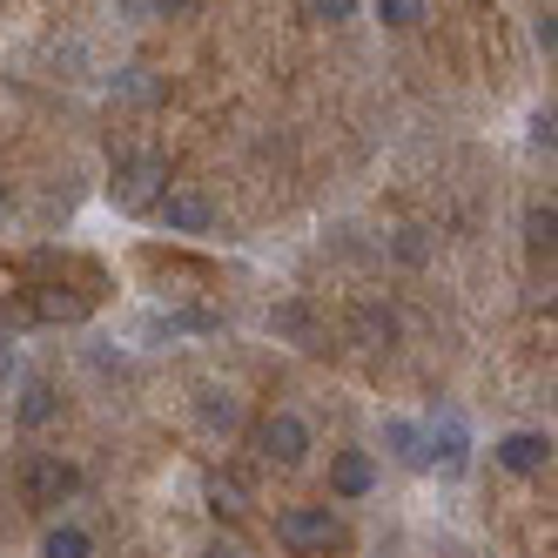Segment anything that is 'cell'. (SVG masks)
Masks as SVG:
<instances>
[{"label":"cell","mask_w":558,"mask_h":558,"mask_svg":"<svg viewBox=\"0 0 558 558\" xmlns=\"http://www.w3.org/2000/svg\"><path fill=\"white\" fill-rule=\"evenodd\" d=\"M424 471H437V477H464L471 471V430H464L458 411L424 424Z\"/></svg>","instance_id":"6"},{"label":"cell","mask_w":558,"mask_h":558,"mask_svg":"<svg viewBox=\"0 0 558 558\" xmlns=\"http://www.w3.org/2000/svg\"><path fill=\"white\" fill-rule=\"evenodd\" d=\"M377 485H384V464H377V451H364V445H343V451H330V505H364Z\"/></svg>","instance_id":"5"},{"label":"cell","mask_w":558,"mask_h":558,"mask_svg":"<svg viewBox=\"0 0 558 558\" xmlns=\"http://www.w3.org/2000/svg\"><path fill=\"white\" fill-rule=\"evenodd\" d=\"M82 485H88L82 464H68V458H54V451H34V458L21 464V492H27V505H68Z\"/></svg>","instance_id":"4"},{"label":"cell","mask_w":558,"mask_h":558,"mask_svg":"<svg viewBox=\"0 0 558 558\" xmlns=\"http://www.w3.org/2000/svg\"><path fill=\"white\" fill-rule=\"evenodd\" d=\"M41 558H95V532L82 518H61V525L41 532Z\"/></svg>","instance_id":"12"},{"label":"cell","mask_w":558,"mask_h":558,"mask_svg":"<svg viewBox=\"0 0 558 558\" xmlns=\"http://www.w3.org/2000/svg\"><path fill=\"white\" fill-rule=\"evenodd\" d=\"M195 417H203V430H216V437L243 430V404H235L229 390H203V397H195Z\"/></svg>","instance_id":"13"},{"label":"cell","mask_w":558,"mask_h":558,"mask_svg":"<svg viewBox=\"0 0 558 558\" xmlns=\"http://www.w3.org/2000/svg\"><path fill=\"white\" fill-rule=\"evenodd\" d=\"M155 222H162L169 235H209L216 229V203H209V195L203 189H162V195H155Z\"/></svg>","instance_id":"7"},{"label":"cell","mask_w":558,"mask_h":558,"mask_svg":"<svg viewBox=\"0 0 558 558\" xmlns=\"http://www.w3.org/2000/svg\"><path fill=\"white\" fill-rule=\"evenodd\" d=\"M551 243H558V209L551 203H532L525 209V250L532 256H551Z\"/></svg>","instance_id":"16"},{"label":"cell","mask_w":558,"mask_h":558,"mask_svg":"<svg viewBox=\"0 0 558 558\" xmlns=\"http://www.w3.org/2000/svg\"><path fill=\"white\" fill-rule=\"evenodd\" d=\"M61 417V397H54V384H41V377H34V384H21V404H14V424L34 437V430H48Z\"/></svg>","instance_id":"11"},{"label":"cell","mask_w":558,"mask_h":558,"mask_svg":"<svg viewBox=\"0 0 558 558\" xmlns=\"http://www.w3.org/2000/svg\"><path fill=\"white\" fill-rule=\"evenodd\" d=\"M303 8H310V21L343 27V21H356V8H364V0H303Z\"/></svg>","instance_id":"18"},{"label":"cell","mask_w":558,"mask_h":558,"mask_svg":"<svg viewBox=\"0 0 558 558\" xmlns=\"http://www.w3.org/2000/svg\"><path fill=\"white\" fill-rule=\"evenodd\" d=\"M14 377H21V343H14V337H0V390H8Z\"/></svg>","instance_id":"20"},{"label":"cell","mask_w":558,"mask_h":558,"mask_svg":"<svg viewBox=\"0 0 558 558\" xmlns=\"http://www.w3.org/2000/svg\"><path fill=\"white\" fill-rule=\"evenodd\" d=\"M0 222H8V182H0Z\"/></svg>","instance_id":"25"},{"label":"cell","mask_w":558,"mask_h":558,"mask_svg":"<svg viewBox=\"0 0 558 558\" xmlns=\"http://www.w3.org/2000/svg\"><path fill=\"white\" fill-rule=\"evenodd\" d=\"M384 458L404 464V471H424V417H384Z\"/></svg>","instance_id":"10"},{"label":"cell","mask_w":558,"mask_h":558,"mask_svg":"<svg viewBox=\"0 0 558 558\" xmlns=\"http://www.w3.org/2000/svg\"><path fill=\"white\" fill-rule=\"evenodd\" d=\"M276 545L296 558H330V551H350V525L337 505H283L276 511Z\"/></svg>","instance_id":"1"},{"label":"cell","mask_w":558,"mask_h":558,"mask_svg":"<svg viewBox=\"0 0 558 558\" xmlns=\"http://www.w3.org/2000/svg\"><path fill=\"white\" fill-rule=\"evenodd\" d=\"M189 8H195V0H155V14H162V21H182Z\"/></svg>","instance_id":"24"},{"label":"cell","mask_w":558,"mask_h":558,"mask_svg":"<svg viewBox=\"0 0 558 558\" xmlns=\"http://www.w3.org/2000/svg\"><path fill=\"white\" fill-rule=\"evenodd\" d=\"M371 14L390 27V34H411V27H424V14H430V0H371Z\"/></svg>","instance_id":"14"},{"label":"cell","mask_w":558,"mask_h":558,"mask_svg":"<svg viewBox=\"0 0 558 558\" xmlns=\"http://www.w3.org/2000/svg\"><path fill=\"white\" fill-rule=\"evenodd\" d=\"M162 189H169V162L155 148H135V155L114 162V203H122V209H155Z\"/></svg>","instance_id":"3"},{"label":"cell","mask_w":558,"mask_h":558,"mask_svg":"<svg viewBox=\"0 0 558 558\" xmlns=\"http://www.w3.org/2000/svg\"><path fill=\"white\" fill-rule=\"evenodd\" d=\"M122 95H135V101H155V82H148V68H122Z\"/></svg>","instance_id":"21"},{"label":"cell","mask_w":558,"mask_h":558,"mask_svg":"<svg viewBox=\"0 0 558 558\" xmlns=\"http://www.w3.org/2000/svg\"><path fill=\"white\" fill-rule=\"evenodd\" d=\"M492 464L511 471V477H538L551 464V430H505L492 445Z\"/></svg>","instance_id":"9"},{"label":"cell","mask_w":558,"mask_h":558,"mask_svg":"<svg viewBox=\"0 0 558 558\" xmlns=\"http://www.w3.org/2000/svg\"><path fill=\"white\" fill-rule=\"evenodd\" d=\"M532 148H551V108L532 114Z\"/></svg>","instance_id":"22"},{"label":"cell","mask_w":558,"mask_h":558,"mask_svg":"<svg viewBox=\"0 0 558 558\" xmlns=\"http://www.w3.org/2000/svg\"><path fill=\"white\" fill-rule=\"evenodd\" d=\"M532 41H538V54H545V61L558 54V14H551V8H545V14L532 21Z\"/></svg>","instance_id":"19"},{"label":"cell","mask_w":558,"mask_h":558,"mask_svg":"<svg viewBox=\"0 0 558 558\" xmlns=\"http://www.w3.org/2000/svg\"><path fill=\"white\" fill-rule=\"evenodd\" d=\"M390 256L404 263V269H424L430 263V235L424 229H390Z\"/></svg>","instance_id":"17"},{"label":"cell","mask_w":558,"mask_h":558,"mask_svg":"<svg viewBox=\"0 0 558 558\" xmlns=\"http://www.w3.org/2000/svg\"><path fill=\"white\" fill-rule=\"evenodd\" d=\"M250 445H256V458L263 464H276V471H296V464H310V451H316V430H310V417L303 411H263L256 424H250Z\"/></svg>","instance_id":"2"},{"label":"cell","mask_w":558,"mask_h":558,"mask_svg":"<svg viewBox=\"0 0 558 558\" xmlns=\"http://www.w3.org/2000/svg\"><path fill=\"white\" fill-rule=\"evenodd\" d=\"M203 558H250V551L235 545V538H209V545H203Z\"/></svg>","instance_id":"23"},{"label":"cell","mask_w":558,"mask_h":558,"mask_svg":"<svg viewBox=\"0 0 558 558\" xmlns=\"http://www.w3.org/2000/svg\"><path fill=\"white\" fill-rule=\"evenodd\" d=\"M350 330H356V343H371V350H390V343H397V316L371 303V310H356V324H350Z\"/></svg>","instance_id":"15"},{"label":"cell","mask_w":558,"mask_h":558,"mask_svg":"<svg viewBox=\"0 0 558 558\" xmlns=\"http://www.w3.org/2000/svg\"><path fill=\"white\" fill-rule=\"evenodd\" d=\"M269 337L296 343V350H324V316H316L310 296H283V303H269Z\"/></svg>","instance_id":"8"}]
</instances>
